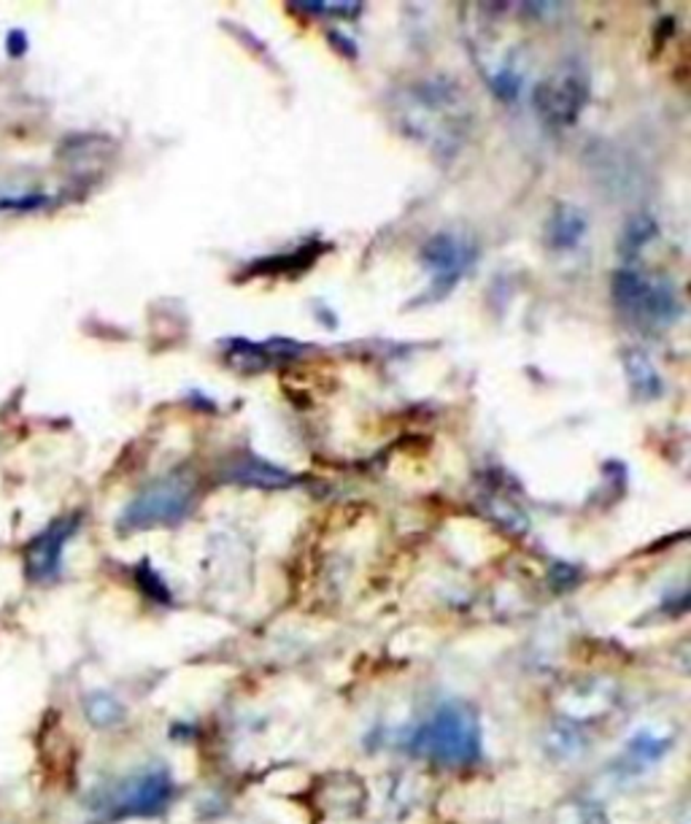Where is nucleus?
<instances>
[{
  "label": "nucleus",
  "mask_w": 691,
  "mask_h": 824,
  "mask_svg": "<svg viewBox=\"0 0 691 824\" xmlns=\"http://www.w3.org/2000/svg\"><path fill=\"white\" fill-rule=\"evenodd\" d=\"M624 370L627 379H630V387L638 400H659L664 395V379L662 374L657 370L653 359L640 352L638 346L624 352Z\"/></svg>",
  "instance_id": "nucleus-13"
},
{
  "label": "nucleus",
  "mask_w": 691,
  "mask_h": 824,
  "mask_svg": "<svg viewBox=\"0 0 691 824\" xmlns=\"http://www.w3.org/2000/svg\"><path fill=\"white\" fill-rule=\"evenodd\" d=\"M173 782L163 767L133 773L122 782L111 784L95 801V811L103 816H154L171 803Z\"/></svg>",
  "instance_id": "nucleus-7"
},
{
  "label": "nucleus",
  "mask_w": 691,
  "mask_h": 824,
  "mask_svg": "<svg viewBox=\"0 0 691 824\" xmlns=\"http://www.w3.org/2000/svg\"><path fill=\"white\" fill-rule=\"evenodd\" d=\"M589 231V216L576 203H557L546 222V246L553 252H570L581 244Z\"/></svg>",
  "instance_id": "nucleus-11"
},
{
  "label": "nucleus",
  "mask_w": 691,
  "mask_h": 824,
  "mask_svg": "<svg viewBox=\"0 0 691 824\" xmlns=\"http://www.w3.org/2000/svg\"><path fill=\"white\" fill-rule=\"evenodd\" d=\"M395 114L406 135L427 144L438 157H454L468 141L472 114L459 82L429 77L395 98Z\"/></svg>",
  "instance_id": "nucleus-1"
},
{
  "label": "nucleus",
  "mask_w": 691,
  "mask_h": 824,
  "mask_svg": "<svg viewBox=\"0 0 691 824\" xmlns=\"http://www.w3.org/2000/svg\"><path fill=\"white\" fill-rule=\"evenodd\" d=\"M478 260V246L470 235L440 231L421 246L419 263L429 274V287L414 303H438L470 274Z\"/></svg>",
  "instance_id": "nucleus-6"
},
{
  "label": "nucleus",
  "mask_w": 691,
  "mask_h": 824,
  "mask_svg": "<svg viewBox=\"0 0 691 824\" xmlns=\"http://www.w3.org/2000/svg\"><path fill=\"white\" fill-rule=\"evenodd\" d=\"M657 233H659V225L651 214H646V212L632 214L630 220L624 222V227H621V235H619V254H621V260H624V265H632V260L640 257V252H643L646 246L657 238Z\"/></svg>",
  "instance_id": "nucleus-14"
},
{
  "label": "nucleus",
  "mask_w": 691,
  "mask_h": 824,
  "mask_svg": "<svg viewBox=\"0 0 691 824\" xmlns=\"http://www.w3.org/2000/svg\"><path fill=\"white\" fill-rule=\"evenodd\" d=\"M84 714L95 728H111V724H116L122 719V705L109 692H92L84 700Z\"/></svg>",
  "instance_id": "nucleus-15"
},
{
  "label": "nucleus",
  "mask_w": 691,
  "mask_h": 824,
  "mask_svg": "<svg viewBox=\"0 0 691 824\" xmlns=\"http://www.w3.org/2000/svg\"><path fill=\"white\" fill-rule=\"evenodd\" d=\"M325 246L322 241H311V244L301 246V250H292L286 254H276V257L254 260L252 265L241 274V278H254V276H295L301 271H308L311 265L319 260V254Z\"/></svg>",
  "instance_id": "nucleus-12"
},
{
  "label": "nucleus",
  "mask_w": 691,
  "mask_h": 824,
  "mask_svg": "<svg viewBox=\"0 0 691 824\" xmlns=\"http://www.w3.org/2000/svg\"><path fill=\"white\" fill-rule=\"evenodd\" d=\"M610 295L627 319L643 327H668L683 314V301L670 278L646 276L632 265L616 271L610 278Z\"/></svg>",
  "instance_id": "nucleus-3"
},
{
  "label": "nucleus",
  "mask_w": 691,
  "mask_h": 824,
  "mask_svg": "<svg viewBox=\"0 0 691 824\" xmlns=\"http://www.w3.org/2000/svg\"><path fill=\"white\" fill-rule=\"evenodd\" d=\"M139 579L143 581V584H146V592H152L154 598H160V600H167V590H165V584H163V581L157 579V573H154L152 568H149V566L139 568Z\"/></svg>",
  "instance_id": "nucleus-18"
},
{
  "label": "nucleus",
  "mask_w": 691,
  "mask_h": 824,
  "mask_svg": "<svg viewBox=\"0 0 691 824\" xmlns=\"http://www.w3.org/2000/svg\"><path fill=\"white\" fill-rule=\"evenodd\" d=\"M79 530V517H65L49 525L41 536L33 538L28 549V571L35 581H52L62 571V551L73 532Z\"/></svg>",
  "instance_id": "nucleus-9"
},
{
  "label": "nucleus",
  "mask_w": 691,
  "mask_h": 824,
  "mask_svg": "<svg viewBox=\"0 0 691 824\" xmlns=\"http://www.w3.org/2000/svg\"><path fill=\"white\" fill-rule=\"evenodd\" d=\"M305 346L292 338H271L257 344L248 338H227L222 340V357L235 374H263V370L278 368L303 355Z\"/></svg>",
  "instance_id": "nucleus-8"
},
{
  "label": "nucleus",
  "mask_w": 691,
  "mask_h": 824,
  "mask_svg": "<svg viewBox=\"0 0 691 824\" xmlns=\"http://www.w3.org/2000/svg\"><path fill=\"white\" fill-rule=\"evenodd\" d=\"M487 82H489V90L495 92L500 101H516L521 92V87H525V73L516 71V65H500L495 68V71L487 73Z\"/></svg>",
  "instance_id": "nucleus-16"
},
{
  "label": "nucleus",
  "mask_w": 691,
  "mask_h": 824,
  "mask_svg": "<svg viewBox=\"0 0 691 824\" xmlns=\"http://www.w3.org/2000/svg\"><path fill=\"white\" fill-rule=\"evenodd\" d=\"M224 481L230 485H244V487H257V489H286L297 485V476H292L289 470L273 466V462L263 460L257 455H241L233 457L222 470Z\"/></svg>",
  "instance_id": "nucleus-10"
},
{
  "label": "nucleus",
  "mask_w": 691,
  "mask_h": 824,
  "mask_svg": "<svg viewBox=\"0 0 691 824\" xmlns=\"http://www.w3.org/2000/svg\"><path fill=\"white\" fill-rule=\"evenodd\" d=\"M195 503V481L186 470H173L163 479L143 487L120 517L122 532H139L152 528H167L186 519Z\"/></svg>",
  "instance_id": "nucleus-4"
},
{
  "label": "nucleus",
  "mask_w": 691,
  "mask_h": 824,
  "mask_svg": "<svg viewBox=\"0 0 691 824\" xmlns=\"http://www.w3.org/2000/svg\"><path fill=\"white\" fill-rule=\"evenodd\" d=\"M6 43H9V54L11 58H22L24 52H28V35L22 33V30H11L9 39H6Z\"/></svg>",
  "instance_id": "nucleus-19"
},
{
  "label": "nucleus",
  "mask_w": 691,
  "mask_h": 824,
  "mask_svg": "<svg viewBox=\"0 0 691 824\" xmlns=\"http://www.w3.org/2000/svg\"><path fill=\"white\" fill-rule=\"evenodd\" d=\"M305 11H314V14H338V17H357L363 11L359 3H305L301 6Z\"/></svg>",
  "instance_id": "nucleus-17"
},
{
  "label": "nucleus",
  "mask_w": 691,
  "mask_h": 824,
  "mask_svg": "<svg viewBox=\"0 0 691 824\" xmlns=\"http://www.w3.org/2000/svg\"><path fill=\"white\" fill-rule=\"evenodd\" d=\"M591 95V79L581 60L570 58L559 63L551 77L535 87L532 103L546 128L568 130L578 122Z\"/></svg>",
  "instance_id": "nucleus-5"
},
{
  "label": "nucleus",
  "mask_w": 691,
  "mask_h": 824,
  "mask_svg": "<svg viewBox=\"0 0 691 824\" xmlns=\"http://www.w3.org/2000/svg\"><path fill=\"white\" fill-rule=\"evenodd\" d=\"M410 749L446 767L472 765L481 754V728L468 705L446 703L416 730Z\"/></svg>",
  "instance_id": "nucleus-2"
}]
</instances>
